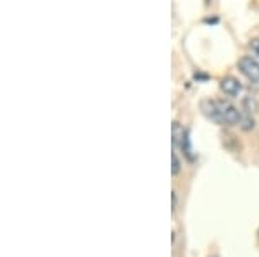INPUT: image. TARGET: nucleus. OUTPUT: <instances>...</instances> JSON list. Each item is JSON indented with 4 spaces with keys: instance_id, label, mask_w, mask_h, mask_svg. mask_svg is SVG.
<instances>
[{
    "instance_id": "nucleus-1",
    "label": "nucleus",
    "mask_w": 259,
    "mask_h": 257,
    "mask_svg": "<svg viewBox=\"0 0 259 257\" xmlns=\"http://www.w3.org/2000/svg\"><path fill=\"white\" fill-rule=\"evenodd\" d=\"M220 113V121L221 124H227V126H239L242 121V113L228 100H216Z\"/></svg>"
},
{
    "instance_id": "nucleus-2",
    "label": "nucleus",
    "mask_w": 259,
    "mask_h": 257,
    "mask_svg": "<svg viewBox=\"0 0 259 257\" xmlns=\"http://www.w3.org/2000/svg\"><path fill=\"white\" fill-rule=\"evenodd\" d=\"M237 66H239V71L244 74L249 81L259 83V62L256 59H252L250 56H244L239 59Z\"/></svg>"
},
{
    "instance_id": "nucleus-3",
    "label": "nucleus",
    "mask_w": 259,
    "mask_h": 257,
    "mask_svg": "<svg viewBox=\"0 0 259 257\" xmlns=\"http://www.w3.org/2000/svg\"><path fill=\"white\" fill-rule=\"evenodd\" d=\"M220 88H221V92H223L225 95H228V97H239V95L244 92V86H242V83L237 80V78H233V76L221 78Z\"/></svg>"
},
{
    "instance_id": "nucleus-4",
    "label": "nucleus",
    "mask_w": 259,
    "mask_h": 257,
    "mask_svg": "<svg viewBox=\"0 0 259 257\" xmlns=\"http://www.w3.org/2000/svg\"><path fill=\"white\" fill-rule=\"evenodd\" d=\"M200 111L206 116L207 119H211L212 123L221 124L220 121V113H218V106H216V100H211V98H206V100L200 102Z\"/></svg>"
},
{
    "instance_id": "nucleus-5",
    "label": "nucleus",
    "mask_w": 259,
    "mask_h": 257,
    "mask_svg": "<svg viewBox=\"0 0 259 257\" xmlns=\"http://www.w3.org/2000/svg\"><path fill=\"white\" fill-rule=\"evenodd\" d=\"M180 148H182L183 156H185L187 159L190 161V163H194V161H195V154H194V150H192V143H190V133H189V130H187L185 136H183V140H182V145H180Z\"/></svg>"
},
{
    "instance_id": "nucleus-6",
    "label": "nucleus",
    "mask_w": 259,
    "mask_h": 257,
    "mask_svg": "<svg viewBox=\"0 0 259 257\" xmlns=\"http://www.w3.org/2000/svg\"><path fill=\"white\" fill-rule=\"evenodd\" d=\"M171 133H173V145H175V148H177L182 145V140H183V136H185L187 130L180 123H173V130H171Z\"/></svg>"
},
{
    "instance_id": "nucleus-7",
    "label": "nucleus",
    "mask_w": 259,
    "mask_h": 257,
    "mask_svg": "<svg viewBox=\"0 0 259 257\" xmlns=\"http://www.w3.org/2000/svg\"><path fill=\"white\" fill-rule=\"evenodd\" d=\"M244 111H245L244 114L252 116V118H254V114H256V111H257V102H256V98L245 97V98H244Z\"/></svg>"
},
{
    "instance_id": "nucleus-8",
    "label": "nucleus",
    "mask_w": 259,
    "mask_h": 257,
    "mask_svg": "<svg viewBox=\"0 0 259 257\" xmlns=\"http://www.w3.org/2000/svg\"><path fill=\"white\" fill-rule=\"evenodd\" d=\"M180 171H182V161H180V157L173 152V154H171V175L178 176Z\"/></svg>"
},
{
    "instance_id": "nucleus-9",
    "label": "nucleus",
    "mask_w": 259,
    "mask_h": 257,
    "mask_svg": "<svg viewBox=\"0 0 259 257\" xmlns=\"http://www.w3.org/2000/svg\"><path fill=\"white\" fill-rule=\"evenodd\" d=\"M249 48L252 50L256 56H259V38H252L249 41Z\"/></svg>"
},
{
    "instance_id": "nucleus-10",
    "label": "nucleus",
    "mask_w": 259,
    "mask_h": 257,
    "mask_svg": "<svg viewBox=\"0 0 259 257\" xmlns=\"http://www.w3.org/2000/svg\"><path fill=\"white\" fill-rule=\"evenodd\" d=\"M171 200H173V213H175V211H177V207H178V195H177V192L171 193Z\"/></svg>"
}]
</instances>
